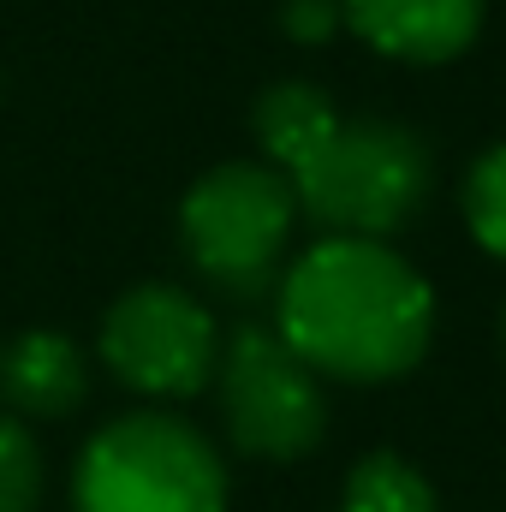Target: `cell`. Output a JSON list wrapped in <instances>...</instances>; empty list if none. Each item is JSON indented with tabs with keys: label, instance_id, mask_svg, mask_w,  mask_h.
I'll return each instance as SVG.
<instances>
[{
	"label": "cell",
	"instance_id": "6da1fadb",
	"mask_svg": "<svg viewBox=\"0 0 506 512\" xmlns=\"http://www.w3.org/2000/svg\"><path fill=\"white\" fill-rule=\"evenodd\" d=\"M274 334L316 376L393 382L429 352L435 298L381 239H322L280 274Z\"/></svg>",
	"mask_w": 506,
	"mask_h": 512
},
{
	"label": "cell",
	"instance_id": "7a4b0ae2",
	"mask_svg": "<svg viewBox=\"0 0 506 512\" xmlns=\"http://www.w3.org/2000/svg\"><path fill=\"white\" fill-rule=\"evenodd\" d=\"M72 512H227V465L185 417L131 411L84 441Z\"/></svg>",
	"mask_w": 506,
	"mask_h": 512
},
{
	"label": "cell",
	"instance_id": "3957f363",
	"mask_svg": "<svg viewBox=\"0 0 506 512\" xmlns=\"http://www.w3.org/2000/svg\"><path fill=\"white\" fill-rule=\"evenodd\" d=\"M286 179L298 209L328 227V239H381L423 209L429 149L393 120H340Z\"/></svg>",
	"mask_w": 506,
	"mask_h": 512
},
{
	"label": "cell",
	"instance_id": "277c9868",
	"mask_svg": "<svg viewBox=\"0 0 506 512\" xmlns=\"http://www.w3.org/2000/svg\"><path fill=\"white\" fill-rule=\"evenodd\" d=\"M292 221H298L292 179L280 167L233 161V167H215L209 179L191 185V197L179 209V239H185V256L197 262L203 280L251 298L268 280H280Z\"/></svg>",
	"mask_w": 506,
	"mask_h": 512
},
{
	"label": "cell",
	"instance_id": "5b68a950",
	"mask_svg": "<svg viewBox=\"0 0 506 512\" xmlns=\"http://www.w3.org/2000/svg\"><path fill=\"white\" fill-rule=\"evenodd\" d=\"M215 382H221V417H227V435L239 453L304 459L322 447V435H328L322 376L274 328H239L221 346Z\"/></svg>",
	"mask_w": 506,
	"mask_h": 512
},
{
	"label": "cell",
	"instance_id": "8992f818",
	"mask_svg": "<svg viewBox=\"0 0 506 512\" xmlns=\"http://www.w3.org/2000/svg\"><path fill=\"white\" fill-rule=\"evenodd\" d=\"M102 364L149 399H185L215 376V316L179 286H131L102 322Z\"/></svg>",
	"mask_w": 506,
	"mask_h": 512
},
{
	"label": "cell",
	"instance_id": "52a82bcc",
	"mask_svg": "<svg viewBox=\"0 0 506 512\" xmlns=\"http://www.w3.org/2000/svg\"><path fill=\"white\" fill-rule=\"evenodd\" d=\"M340 18L387 60L435 66L477 42L483 0H340Z\"/></svg>",
	"mask_w": 506,
	"mask_h": 512
},
{
	"label": "cell",
	"instance_id": "ba28073f",
	"mask_svg": "<svg viewBox=\"0 0 506 512\" xmlns=\"http://www.w3.org/2000/svg\"><path fill=\"white\" fill-rule=\"evenodd\" d=\"M0 393L18 417H72L90 393V364L66 334L30 328L0 352Z\"/></svg>",
	"mask_w": 506,
	"mask_h": 512
},
{
	"label": "cell",
	"instance_id": "9c48e42d",
	"mask_svg": "<svg viewBox=\"0 0 506 512\" xmlns=\"http://www.w3.org/2000/svg\"><path fill=\"white\" fill-rule=\"evenodd\" d=\"M334 126H340V114L316 84H274L256 102V137H262V149L280 173H292Z\"/></svg>",
	"mask_w": 506,
	"mask_h": 512
},
{
	"label": "cell",
	"instance_id": "30bf717a",
	"mask_svg": "<svg viewBox=\"0 0 506 512\" xmlns=\"http://www.w3.org/2000/svg\"><path fill=\"white\" fill-rule=\"evenodd\" d=\"M340 512H441L435 507V489L429 477L399 459V453H370L352 465L346 477V495H340Z\"/></svg>",
	"mask_w": 506,
	"mask_h": 512
},
{
	"label": "cell",
	"instance_id": "8fae6325",
	"mask_svg": "<svg viewBox=\"0 0 506 512\" xmlns=\"http://www.w3.org/2000/svg\"><path fill=\"white\" fill-rule=\"evenodd\" d=\"M465 221H471L477 245L506 262V143L489 149L471 167V179H465Z\"/></svg>",
	"mask_w": 506,
	"mask_h": 512
},
{
	"label": "cell",
	"instance_id": "7c38bea8",
	"mask_svg": "<svg viewBox=\"0 0 506 512\" xmlns=\"http://www.w3.org/2000/svg\"><path fill=\"white\" fill-rule=\"evenodd\" d=\"M42 507V447L18 417H0V512Z\"/></svg>",
	"mask_w": 506,
	"mask_h": 512
},
{
	"label": "cell",
	"instance_id": "4fadbf2b",
	"mask_svg": "<svg viewBox=\"0 0 506 512\" xmlns=\"http://www.w3.org/2000/svg\"><path fill=\"white\" fill-rule=\"evenodd\" d=\"M286 30L298 36V42H328V30L340 24V6L334 0H286Z\"/></svg>",
	"mask_w": 506,
	"mask_h": 512
},
{
	"label": "cell",
	"instance_id": "5bb4252c",
	"mask_svg": "<svg viewBox=\"0 0 506 512\" xmlns=\"http://www.w3.org/2000/svg\"><path fill=\"white\" fill-rule=\"evenodd\" d=\"M501 346H506V316H501Z\"/></svg>",
	"mask_w": 506,
	"mask_h": 512
}]
</instances>
